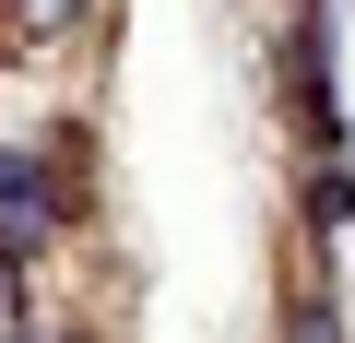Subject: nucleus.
<instances>
[{
	"mask_svg": "<svg viewBox=\"0 0 355 343\" xmlns=\"http://www.w3.org/2000/svg\"><path fill=\"white\" fill-rule=\"evenodd\" d=\"M71 24H83V0H12V36H36V48L71 36Z\"/></svg>",
	"mask_w": 355,
	"mask_h": 343,
	"instance_id": "nucleus-1",
	"label": "nucleus"
}]
</instances>
